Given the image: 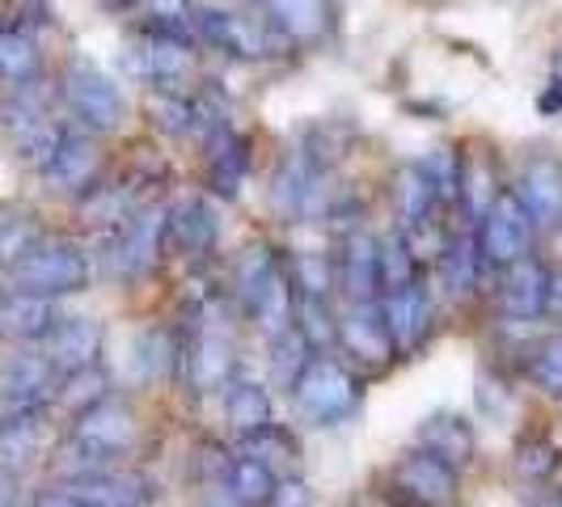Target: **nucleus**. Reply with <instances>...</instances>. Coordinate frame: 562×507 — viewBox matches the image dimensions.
Returning a JSON list of instances; mask_svg holds the SVG:
<instances>
[{
  "instance_id": "nucleus-1",
  "label": "nucleus",
  "mask_w": 562,
  "mask_h": 507,
  "mask_svg": "<svg viewBox=\"0 0 562 507\" xmlns=\"http://www.w3.org/2000/svg\"><path fill=\"white\" fill-rule=\"evenodd\" d=\"M89 283V258L68 237H34L26 250L9 262V288L26 296H68Z\"/></svg>"
},
{
  "instance_id": "nucleus-2",
  "label": "nucleus",
  "mask_w": 562,
  "mask_h": 507,
  "mask_svg": "<svg viewBox=\"0 0 562 507\" xmlns=\"http://www.w3.org/2000/svg\"><path fill=\"white\" fill-rule=\"evenodd\" d=\"M292 402L296 410L313 422V427H338L356 415L360 406V385L347 368L338 360H326V356H313L305 372L296 376L292 385Z\"/></svg>"
},
{
  "instance_id": "nucleus-3",
  "label": "nucleus",
  "mask_w": 562,
  "mask_h": 507,
  "mask_svg": "<svg viewBox=\"0 0 562 507\" xmlns=\"http://www.w3.org/2000/svg\"><path fill=\"white\" fill-rule=\"evenodd\" d=\"M533 216L525 212V203L516 199V191H499L495 203L486 207V216L479 221V250L486 267H512L520 258H529L533 246Z\"/></svg>"
},
{
  "instance_id": "nucleus-4",
  "label": "nucleus",
  "mask_w": 562,
  "mask_h": 507,
  "mask_svg": "<svg viewBox=\"0 0 562 507\" xmlns=\"http://www.w3.org/2000/svg\"><path fill=\"white\" fill-rule=\"evenodd\" d=\"M191 22L199 26L203 38H212L216 47H225L241 59L276 56L283 30L271 22V13H237V9H195Z\"/></svg>"
},
{
  "instance_id": "nucleus-5",
  "label": "nucleus",
  "mask_w": 562,
  "mask_h": 507,
  "mask_svg": "<svg viewBox=\"0 0 562 507\" xmlns=\"http://www.w3.org/2000/svg\"><path fill=\"white\" fill-rule=\"evenodd\" d=\"M127 56H132V72L157 81L169 93H182L178 84L187 81L191 68H195V47L182 34V26H161V22L153 30H144L140 38L127 47Z\"/></svg>"
},
{
  "instance_id": "nucleus-6",
  "label": "nucleus",
  "mask_w": 562,
  "mask_h": 507,
  "mask_svg": "<svg viewBox=\"0 0 562 507\" xmlns=\"http://www.w3.org/2000/svg\"><path fill=\"white\" fill-rule=\"evenodd\" d=\"M59 394V372L47 356H13L0 364V422L38 415Z\"/></svg>"
},
{
  "instance_id": "nucleus-7",
  "label": "nucleus",
  "mask_w": 562,
  "mask_h": 507,
  "mask_svg": "<svg viewBox=\"0 0 562 507\" xmlns=\"http://www.w3.org/2000/svg\"><path fill=\"white\" fill-rule=\"evenodd\" d=\"M64 98H68V106L77 111V119H81L89 132H114L123 123V114H127V102H123L119 84L106 72H98L93 64H85V59L68 64V72H64Z\"/></svg>"
},
{
  "instance_id": "nucleus-8",
  "label": "nucleus",
  "mask_w": 562,
  "mask_h": 507,
  "mask_svg": "<svg viewBox=\"0 0 562 507\" xmlns=\"http://www.w3.org/2000/svg\"><path fill=\"white\" fill-rule=\"evenodd\" d=\"M166 221H169V207H136L123 225L114 228V271L119 275H144L157 267L161 258V246H166Z\"/></svg>"
},
{
  "instance_id": "nucleus-9",
  "label": "nucleus",
  "mask_w": 562,
  "mask_h": 507,
  "mask_svg": "<svg viewBox=\"0 0 562 507\" xmlns=\"http://www.w3.org/2000/svg\"><path fill=\"white\" fill-rule=\"evenodd\" d=\"M394 486L402 499L419 507H445L457 499V470L436 461L431 452H406L402 461L394 465Z\"/></svg>"
},
{
  "instance_id": "nucleus-10",
  "label": "nucleus",
  "mask_w": 562,
  "mask_h": 507,
  "mask_svg": "<svg viewBox=\"0 0 562 507\" xmlns=\"http://www.w3.org/2000/svg\"><path fill=\"white\" fill-rule=\"evenodd\" d=\"M271 203L280 216H317L322 212V173L305 148H292L276 169L271 182Z\"/></svg>"
},
{
  "instance_id": "nucleus-11",
  "label": "nucleus",
  "mask_w": 562,
  "mask_h": 507,
  "mask_svg": "<svg viewBox=\"0 0 562 507\" xmlns=\"http://www.w3.org/2000/svg\"><path fill=\"white\" fill-rule=\"evenodd\" d=\"M140 436V422L127 406H119L111 397H102L98 406H89L77 415V427H72V440H81L89 449L106 452V457H119L136 444Z\"/></svg>"
},
{
  "instance_id": "nucleus-12",
  "label": "nucleus",
  "mask_w": 562,
  "mask_h": 507,
  "mask_svg": "<svg viewBox=\"0 0 562 507\" xmlns=\"http://www.w3.org/2000/svg\"><path fill=\"white\" fill-rule=\"evenodd\" d=\"M546 296H550V275L537 258H520V262L504 267L499 288H495L499 313L512 322H533L537 313H546Z\"/></svg>"
},
{
  "instance_id": "nucleus-13",
  "label": "nucleus",
  "mask_w": 562,
  "mask_h": 507,
  "mask_svg": "<svg viewBox=\"0 0 562 507\" xmlns=\"http://www.w3.org/2000/svg\"><path fill=\"white\" fill-rule=\"evenodd\" d=\"M423 452H431L436 461H445L452 470H465L474 461V449H479V436H474V422L457 410H436L419 422L415 431Z\"/></svg>"
},
{
  "instance_id": "nucleus-14",
  "label": "nucleus",
  "mask_w": 562,
  "mask_h": 507,
  "mask_svg": "<svg viewBox=\"0 0 562 507\" xmlns=\"http://www.w3.org/2000/svg\"><path fill=\"white\" fill-rule=\"evenodd\" d=\"M381 317H385V330L394 338V351H415L431 326V296L419 280L385 292L381 296Z\"/></svg>"
},
{
  "instance_id": "nucleus-15",
  "label": "nucleus",
  "mask_w": 562,
  "mask_h": 507,
  "mask_svg": "<svg viewBox=\"0 0 562 507\" xmlns=\"http://www.w3.org/2000/svg\"><path fill=\"white\" fill-rule=\"evenodd\" d=\"M338 342L368 368L390 364V360H394V338L385 330L381 301H372V305H351V313L338 322Z\"/></svg>"
},
{
  "instance_id": "nucleus-16",
  "label": "nucleus",
  "mask_w": 562,
  "mask_h": 507,
  "mask_svg": "<svg viewBox=\"0 0 562 507\" xmlns=\"http://www.w3.org/2000/svg\"><path fill=\"white\" fill-rule=\"evenodd\" d=\"M98 351H102V330L89 317H59L52 326V335L43 338V356L56 364L59 376L93 368Z\"/></svg>"
},
{
  "instance_id": "nucleus-17",
  "label": "nucleus",
  "mask_w": 562,
  "mask_h": 507,
  "mask_svg": "<svg viewBox=\"0 0 562 507\" xmlns=\"http://www.w3.org/2000/svg\"><path fill=\"white\" fill-rule=\"evenodd\" d=\"M77 499H85L89 507H148L153 504V491H148V478L132 474V470H98V474H85V478L64 482Z\"/></svg>"
},
{
  "instance_id": "nucleus-18",
  "label": "nucleus",
  "mask_w": 562,
  "mask_h": 507,
  "mask_svg": "<svg viewBox=\"0 0 562 507\" xmlns=\"http://www.w3.org/2000/svg\"><path fill=\"white\" fill-rule=\"evenodd\" d=\"M98 169H102L98 144L89 140L85 132H64L56 153H52V161L43 166V173H47V182L59 187V191H89V182L98 178Z\"/></svg>"
},
{
  "instance_id": "nucleus-19",
  "label": "nucleus",
  "mask_w": 562,
  "mask_h": 507,
  "mask_svg": "<svg viewBox=\"0 0 562 507\" xmlns=\"http://www.w3.org/2000/svg\"><path fill=\"white\" fill-rule=\"evenodd\" d=\"M516 199L525 203V212L533 216L537 228H550L562 221V166L559 161H546L537 157L520 169V182H516Z\"/></svg>"
},
{
  "instance_id": "nucleus-20",
  "label": "nucleus",
  "mask_w": 562,
  "mask_h": 507,
  "mask_svg": "<svg viewBox=\"0 0 562 507\" xmlns=\"http://www.w3.org/2000/svg\"><path fill=\"white\" fill-rule=\"evenodd\" d=\"M187 364V381L195 394H212V390H225L228 376H233V347L225 335L216 330H199L182 356Z\"/></svg>"
},
{
  "instance_id": "nucleus-21",
  "label": "nucleus",
  "mask_w": 562,
  "mask_h": 507,
  "mask_svg": "<svg viewBox=\"0 0 562 507\" xmlns=\"http://www.w3.org/2000/svg\"><path fill=\"white\" fill-rule=\"evenodd\" d=\"M381 241L372 233H351L347 246H342V288L351 296V305H372L381 301Z\"/></svg>"
},
{
  "instance_id": "nucleus-22",
  "label": "nucleus",
  "mask_w": 562,
  "mask_h": 507,
  "mask_svg": "<svg viewBox=\"0 0 562 507\" xmlns=\"http://www.w3.org/2000/svg\"><path fill=\"white\" fill-rule=\"evenodd\" d=\"M56 322H59V313L47 296L9 292V296L0 301V338H9V342H34V338H47Z\"/></svg>"
},
{
  "instance_id": "nucleus-23",
  "label": "nucleus",
  "mask_w": 562,
  "mask_h": 507,
  "mask_svg": "<svg viewBox=\"0 0 562 507\" xmlns=\"http://www.w3.org/2000/svg\"><path fill=\"white\" fill-rule=\"evenodd\" d=\"M216 212L203 203V199H187V203H178V207H169V221H166V241L173 250H182L187 258H195V254H207L216 246Z\"/></svg>"
},
{
  "instance_id": "nucleus-24",
  "label": "nucleus",
  "mask_w": 562,
  "mask_h": 507,
  "mask_svg": "<svg viewBox=\"0 0 562 507\" xmlns=\"http://www.w3.org/2000/svg\"><path fill=\"white\" fill-rule=\"evenodd\" d=\"M246 173H250V144H246V136H237L233 127H221L212 136V153H207V187L216 195L233 199L241 191Z\"/></svg>"
},
{
  "instance_id": "nucleus-25",
  "label": "nucleus",
  "mask_w": 562,
  "mask_h": 507,
  "mask_svg": "<svg viewBox=\"0 0 562 507\" xmlns=\"http://www.w3.org/2000/svg\"><path fill=\"white\" fill-rule=\"evenodd\" d=\"M225 419L241 436H258L262 427H271V394L267 385H258L250 376H237L225 385Z\"/></svg>"
},
{
  "instance_id": "nucleus-26",
  "label": "nucleus",
  "mask_w": 562,
  "mask_h": 507,
  "mask_svg": "<svg viewBox=\"0 0 562 507\" xmlns=\"http://www.w3.org/2000/svg\"><path fill=\"white\" fill-rule=\"evenodd\" d=\"M440 283L449 288L452 296H470L479 288L482 275V250H479V237L474 233H461V237H449L445 250H440Z\"/></svg>"
},
{
  "instance_id": "nucleus-27",
  "label": "nucleus",
  "mask_w": 562,
  "mask_h": 507,
  "mask_svg": "<svg viewBox=\"0 0 562 507\" xmlns=\"http://www.w3.org/2000/svg\"><path fill=\"white\" fill-rule=\"evenodd\" d=\"M292 280L283 275V271H276L271 280H267V288L258 292V301L250 305L254 322H258V330L267 338H280L283 330H292L296 326V305H292Z\"/></svg>"
},
{
  "instance_id": "nucleus-28",
  "label": "nucleus",
  "mask_w": 562,
  "mask_h": 507,
  "mask_svg": "<svg viewBox=\"0 0 562 507\" xmlns=\"http://www.w3.org/2000/svg\"><path fill=\"white\" fill-rule=\"evenodd\" d=\"M228 478V495H233V504L237 507H254V504H267L271 499V491H276V474L258 461V457H233L225 470Z\"/></svg>"
},
{
  "instance_id": "nucleus-29",
  "label": "nucleus",
  "mask_w": 562,
  "mask_h": 507,
  "mask_svg": "<svg viewBox=\"0 0 562 507\" xmlns=\"http://www.w3.org/2000/svg\"><path fill=\"white\" fill-rule=\"evenodd\" d=\"M283 38H317L326 30V0H262Z\"/></svg>"
},
{
  "instance_id": "nucleus-30",
  "label": "nucleus",
  "mask_w": 562,
  "mask_h": 507,
  "mask_svg": "<svg viewBox=\"0 0 562 507\" xmlns=\"http://www.w3.org/2000/svg\"><path fill=\"white\" fill-rule=\"evenodd\" d=\"M495 195H499V187H495V166H491L486 157H479V153L461 157V191H457V199L465 203V212H470L474 221H482L486 207L495 203Z\"/></svg>"
},
{
  "instance_id": "nucleus-31",
  "label": "nucleus",
  "mask_w": 562,
  "mask_h": 507,
  "mask_svg": "<svg viewBox=\"0 0 562 507\" xmlns=\"http://www.w3.org/2000/svg\"><path fill=\"white\" fill-rule=\"evenodd\" d=\"M38 440H43V422L38 415H22V419L0 422V470H18L38 457Z\"/></svg>"
},
{
  "instance_id": "nucleus-32",
  "label": "nucleus",
  "mask_w": 562,
  "mask_h": 507,
  "mask_svg": "<svg viewBox=\"0 0 562 507\" xmlns=\"http://www.w3.org/2000/svg\"><path fill=\"white\" fill-rule=\"evenodd\" d=\"M182 360L178 342L166 326H148L140 338H136V368H140L144 381H166L169 368Z\"/></svg>"
},
{
  "instance_id": "nucleus-33",
  "label": "nucleus",
  "mask_w": 562,
  "mask_h": 507,
  "mask_svg": "<svg viewBox=\"0 0 562 507\" xmlns=\"http://www.w3.org/2000/svg\"><path fill=\"white\" fill-rule=\"evenodd\" d=\"M397 216H402V228H415L419 221H427L431 203H436V187L427 182V173L419 166H406L397 173Z\"/></svg>"
},
{
  "instance_id": "nucleus-34",
  "label": "nucleus",
  "mask_w": 562,
  "mask_h": 507,
  "mask_svg": "<svg viewBox=\"0 0 562 507\" xmlns=\"http://www.w3.org/2000/svg\"><path fill=\"white\" fill-rule=\"evenodd\" d=\"M376 262H381V296L419 280V258L411 254V246H406V237H402V233L381 237V254H376Z\"/></svg>"
},
{
  "instance_id": "nucleus-35",
  "label": "nucleus",
  "mask_w": 562,
  "mask_h": 507,
  "mask_svg": "<svg viewBox=\"0 0 562 507\" xmlns=\"http://www.w3.org/2000/svg\"><path fill=\"white\" fill-rule=\"evenodd\" d=\"M250 440V457H258L276 478H288L292 470H296V457H301V449H296V440L283 431V427H262L258 436H246Z\"/></svg>"
},
{
  "instance_id": "nucleus-36",
  "label": "nucleus",
  "mask_w": 562,
  "mask_h": 507,
  "mask_svg": "<svg viewBox=\"0 0 562 507\" xmlns=\"http://www.w3.org/2000/svg\"><path fill=\"white\" fill-rule=\"evenodd\" d=\"M271 347H276V356H271V376H276V385L280 390H288L292 394V385H296V376L305 372V364H310L313 347L305 342V335L292 326V330H283L280 338H271Z\"/></svg>"
},
{
  "instance_id": "nucleus-37",
  "label": "nucleus",
  "mask_w": 562,
  "mask_h": 507,
  "mask_svg": "<svg viewBox=\"0 0 562 507\" xmlns=\"http://www.w3.org/2000/svg\"><path fill=\"white\" fill-rule=\"evenodd\" d=\"M292 288L301 296H313V301H326L330 296V283H335V271H330V258L322 250H301L292 254Z\"/></svg>"
},
{
  "instance_id": "nucleus-38",
  "label": "nucleus",
  "mask_w": 562,
  "mask_h": 507,
  "mask_svg": "<svg viewBox=\"0 0 562 507\" xmlns=\"http://www.w3.org/2000/svg\"><path fill=\"white\" fill-rule=\"evenodd\" d=\"M38 72V52H34V38L22 30H0V77L26 84Z\"/></svg>"
},
{
  "instance_id": "nucleus-39",
  "label": "nucleus",
  "mask_w": 562,
  "mask_h": 507,
  "mask_svg": "<svg viewBox=\"0 0 562 507\" xmlns=\"http://www.w3.org/2000/svg\"><path fill=\"white\" fill-rule=\"evenodd\" d=\"M559 457H562L559 444H554L550 436L533 431V436H525L520 449H516V474L525 482H546L559 470Z\"/></svg>"
},
{
  "instance_id": "nucleus-40",
  "label": "nucleus",
  "mask_w": 562,
  "mask_h": 507,
  "mask_svg": "<svg viewBox=\"0 0 562 507\" xmlns=\"http://www.w3.org/2000/svg\"><path fill=\"white\" fill-rule=\"evenodd\" d=\"M276 271H280V262H276L271 246H250V250L241 254V262H237V292H241V301L254 305L258 292L267 288V280H271Z\"/></svg>"
},
{
  "instance_id": "nucleus-41",
  "label": "nucleus",
  "mask_w": 562,
  "mask_h": 507,
  "mask_svg": "<svg viewBox=\"0 0 562 507\" xmlns=\"http://www.w3.org/2000/svg\"><path fill=\"white\" fill-rule=\"evenodd\" d=\"M148 111H153V123L169 132V136H187L195 132V111H191V98L187 93H169V89H157L148 98Z\"/></svg>"
},
{
  "instance_id": "nucleus-42",
  "label": "nucleus",
  "mask_w": 562,
  "mask_h": 507,
  "mask_svg": "<svg viewBox=\"0 0 562 507\" xmlns=\"http://www.w3.org/2000/svg\"><path fill=\"white\" fill-rule=\"evenodd\" d=\"M296 330L305 335L313 351H322V347H330L338 338V326H335V313L326 301H313V296H301L296 301Z\"/></svg>"
},
{
  "instance_id": "nucleus-43",
  "label": "nucleus",
  "mask_w": 562,
  "mask_h": 507,
  "mask_svg": "<svg viewBox=\"0 0 562 507\" xmlns=\"http://www.w3.org/2000/svg\"><path fill=\"white\" fill-rule=\"evenodd\" d=\"M529 356H533L529 376H533L537 390L550 397H562V335H550L546 342H537Z\"/></svg>"
},
{
  "instance_id": "nucleus-44",
  "label": "nucleus",
  "mask_w": 562,
  "mask_h": 507,
  "mask_svg": "<svg viewBox=\"0 0 562 507\" xmlns=\"http://www.w3.org/2000/svg\"><path fill=\"white\" fill-rule=\"evenodd\" d=\"M419 169L427 173V182L436 187V199H457L461 191V153H452V148H431L427 157L419 161Z\"/></svg>"
},
{
  "instance_id": "nucleus-45",
  "label": "nucleus",
  "mask_w": 562,
  "mask_h": 507,
  "mask_svg": "<svg viewBox=\"0 0 562 507\" xmlns=\"http://www.w3.org/2000/svg\"><path fill=\"white\" fill-rule=\"evenodd\" d=\"M106 397V376L98 372V368H81V372H68L64 376V390H59V402L68 406V410H89V406H98Z\"/></svg>"
},
{
  "instance_id": "nucleus-46",
  "label": "nucleus",
  "mask_w": 562,
  "mask_h": 507,
  "mask_svg": "<svg viewBox=\"0 0 562 507\" xmlns=\"http://www.w3.org/2000/svg\"><path fill=\"white\" fill-rule=\"evenodd\" d=\"M34 237L38 233L30 225V216H22V212H0V262H13Z\"/></svg>"
},
{
  "instance_id": "nucleus-47",
  "label": "nucleus",
  "mask_w": 562,
  "mask_h": 507,
  "mask_svg": "<svg viewBox=\"0 0 562 507\" xmlns=\"http://www.w3.org/2000/svg\"><path fill=\"white\" fill-rule=\"evenodd\" d=\"M474 397H479V410L486 415V419H507V415H512V394H507L504 381L491 376V372H479V390H474Z\"/></svg>"
},
{
  "instance_id": "nucleus-48",
  "label": "nucleus",
  "mask_w": 562,
  "mask_h": 507,
  "mask_svg": "<svg viewBox=\"0 0 562 507\" xmlns=\"http://www.w3.org/2000/svg\"><path fill=\"white\" fill-rule=\"evenodd\" d=\"M267 507H310V486H305L301 478L276 482V491H271Z\"/></svg>"
},
{
  "instance_id": "nucleus-49",
  "label": "nucleus",
  "mask_w": 562,
  "mask_h": 507,
  "mask_svg": "<svg viewBox=\"0 0 562 507\" xmlns=\"http://www.w3.org/2000/svg\"><path fill=\"white\" fill-rule=\"evenodd\" d=\"M148 9H153V18H157L161 26H182V22H191V0H148Z\"/></svg>"
},
{
  "instance_id": "nucleus-50",
  "label": "nucleus",
  "mask_w": 562,
  "mask_h": 507,
  "mask_svg": "<svg viewBox=\"0 0 562 507\" xmlns=\"http://www.w3.org/2000/svg\"><path fill=\"white\" fill-rule=\"evenodd\" d=\"M34 507H89L85 499H77L68 486H56V491H43L38 499H34Z\"/></svg>"
},
{
  "instance_id": "nucleus-51",
  "label": "nucleus",
  "mask_w": 562,
  "mask_h": 507,
  "mask_svg": "<svg viewBox=\"0 0 562 507\" xmlns=\"http://www.w3.org/2000/svg\"><path fill=\"white\" fill-rule=\"evenodd\" d=\"M541 111H546V114L562 111V84L559 81H550V89L541 93Z\"/></svg>"
},
{
  "instance_id": "nucleus-52",
  "label": "nucleus",
  "mask_w": 562,
  "mask_h": 507,
  "mask_svg": "<svg viewBox=\"0 0 562 507\" xmlns=\"http://www.w3.org/2000/svg\"><path fill=\"white\" fill-rule=\"evenodd\" d=\"M546 309L562 313V275H550V296H546Z\"/></svg>"
},
{
  "instance_id": "nucleus-53",
  "label": "nucleus",
  "mask_w": 562,
  "mask_h": 507,
  "mask_svg": "<svg viewBox=\"0 0 562 507\" xmlns=\"http://www.w3.org/2000/svg\"><path fill=\"white\" fill-rule=\"evenodd\" d=\"M0 499H13V474L0 470Z\"/></svg>"
},
{
  "instance_id": "nucleus-54",
  "label": "nucleus",
  "mask_w": 562,
  "mask_h": 507,
  "mask_svg": "<svg viewBox=\"0 0 562 507\" xmlns=\"http://www.w3.org/2000/svg\"><path fill=\"white\" fill-rule=\"evenodd\" d=\"M554 81L562 84V47H559V56H554Z\"/></svg>"
},
{
  "instance_id": "nucleus-55",
  "label": "nucleus",
  "mask_w": 562,
  "mask_h": 507,
  "mask_svg": "<svg viewBox=\"0 0 562 507\" xmlns=\"http://www.w3.org/2000/svg\"><path fill=\"white\" fill-rule=\"evenodd\" d=\"M529 507H562V499H537V504H529Z\"/></svg>"
},
{
  "instance_id": "nucleus-56",
  "label": "nucleus",
  "mask_w": 562,
  "mask_h": 507,
  "mask_svg": "<svg viewBox=\"0 0 562 507\" xmlns=\"http://www.w3.org/2000/svg\"><path fill=\"white\" fill-rule=\"evenodd\" d=\"M0 507H18V504H13V499H0Z\"/></svg>"
},
{
  "instance_id": "nucleus-57",
  "label": "nucleus",
  "mask_w": 562,
  "mask_h": 507,
  "mask_svg": "<svg viewBox=\"0 0 562 507\" xmlns=\"http://www.w3.org/2000/svg\"><path fill=\"white\" fill-rule=\"evenodd\" d=\"M212 507H237V504H212Z\"/></svg>"
}]
</instances>
